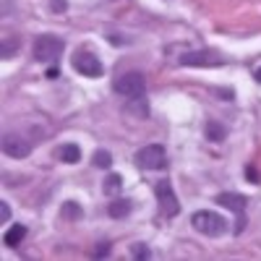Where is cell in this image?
Instances as JSON below:
<instances>
[{
  "label": "cell",
  "instance_id": "1",
  "mask_svg": "<svg viewBox=\"0 0 261 261\" xmlns=\"http://www.w3.org/2000/svg\"><path fill=\"white\" fill-rule=\"evenodd\" d=\"M191 225L196 232H201L206 238H220L227 232V220L222 214H217V212H209V209H201V212H193L191 217Z\"/></svg>",
  "mask_w": 261,
  "mask_h": 261
},
{
  "label": "cell",
  "instance_id": "2",
  "mask_svg": "<svg viewBox=\"0 0 261 261\" xmlns=\"http://www.w3.org/2000/svg\"><path fill=\"white\" fill-rule=\"evenodd\" d=\"M113 89L123 97H130V99H141L144 97V89H146V81H144V73L139 71H128V73H120L115 81H113Z\"/></svg>",
  "mask_w": 261,
  "mask_h": 261
},
{
  "label": "cell",
  "instance_id": "3",
  "mask_svg": "<svg viewBox=\"0 0 261 261\" xmlns=\"http://www.w3.org/2000/svg\"><path fill=\"white\" fill-rule=\"evenodd\" d=\"M63 39L60 37H53V34H42L34 39V58L39 63H55L60 55H63Z\"/></svg>",
  "mask_w": 261,
  "mask_h": 261
},
{
  "label": "cell",
  "instance_id": "4",
  "mask_svg": "<svg viewBox=\"0 0 261 261\" xmlns=\"http://www.w3.org/2000/svg\"><path fill=\"white\" fill-rule=\"evenodd\" d=\"M136 165L141 170H165L167 167V154L162 144H149L136 151Z\"/></svg>",
  "mask_w": 261,
  "mask_h": 261
},
{
  "label": "cell",
  "instance_id": "5",
  "mask_svg": "<svg viewBox=\"0 0 261 261\" xmlns=\"http://www.w3.org/2000/svg\"><path fill=\"white\" fill-rule=\"evenodd\" d=\"M217 204L235 212V217H238L235 232H243V227H246V204H248L246 196H241V193H220L217 196Z\"/></svg>",
  "mask_w": 261,
  "mask_h": 261
},
{
  "label": "cell",
  "instance_id": "6",
  "mask_svg": "<svg viewBox=\"0 0 261 261\" xmlns=\"http://www.w3.org/2000/svg\"><path fill=\"white\" fill-rule=\"evenodd\" d=\"M154 193H157V201H160V212L165 217H178L180 204H178V196H175V191H172V186L167 180H160L154 186Z\"/></svg>",
  "mask_w": 261,
  "mask_h": 261
},
{
  "label": "cell",
  "instance_id": "7",
  "mask_svg": "<svg viewBox=\"0 0 261 261\" xmlns=\"http://www.w3.org/2000/svg\"><path fill=\"white\" fill-rule=\"evenodd\" d=\"M71 63H73V71L81 73V76H89V79L102 76V63H99V58H94L92 53H86V50H79Z\"/></svg>",
  "mask_w": 261,
  "mask_h": 261
},
{
  "label": "cell",
  "instance_id": "8",
  "mask_svg": "<svg viewBox=\"0 0 261 261\" xmlns=\"http://www.w3.org/2000/svg\"><path fill=\"white\" fill-rule=\"evenodd\" d=\"M3 151L13 160H24L32 154V141H27L21 134H8L3 136Z\"/></svg>",
  "mask_w": 261,
  "mask_h": 261
},
{
  "label": "cell",
  "instance_id": "9",
  "mask_svg": "<svg viewBox=\"0 0 261 261\" xmlns=\"http://www.w3.org/2000/svg\"><path fill=\"white\" fill-rule=\"evenodd\" d=\"M225 60L217 55V53H209V50H196V53H186L180 58V65H193V68H214V65H222Z\"/></svg>",
  "mask_w": 261,
  "mask_h": 261
},
{
  "label": "cell",
  "instance_id": "10",
  "mask_svg": "<svg viewBox=\"0 0 261 261\" xmlns=\"http://www.w3.org/2000/svg\"><path fill=\"white\" fill-rule=\"evenodd\" d=\"M27 238V227L24 225H11L8 230H6V235H3V246H8V248H16V246H21V241Z\"/></svg>",
  "mask_w": 261,
  "mask_h": 261
},
{
  "label": "cell",
  "instance_id": "11",
  "mask_svg": "<svg viewBox=\"0 0 261 261\" xmlns=\"http://www.w3.org/2000/svg\"><path fill=\"white\" fill-rule=\"evenodd\" d=\"M58 160L65 162V165H76V162L81 160V149H79L76 144H63V146L58 149Z\"/></svg>",
  "mask_w": 261,
  "mask_h": 261
},
{
  "label": "cell",
  "instance_id": "12",
  "mask_svg": "<svg viewBox=\"0 0 261 261\" xmlns=\"http://www.w3.org/2000/svg\"><path fill=\"white\" fill-rule=\"evenodd\" d=\"M130 209H134V204H130L128 199H118V201H113V204H107V214L115 217V220H120V217H128Z\"/></svg>",
  "mask_w": 261,
  "mask_h": 261
},
{
  "label": "cell",
  "instance_id": "13",
  "mask_svg": "<svg viewBox=\"0 0 261 261\" xmlns=\"http://www.w3.org/2000/svg\"><path fill=\"white\" fill-rule=\"evenodd\" d=\"M120 186H123V178L118 175V172H110V175L105 178V183H102V191H105L107 196H113V193L120 191Z\"/></svg>",
  "mask_w": 261,
  "mask_h": 261
},
{
  "label": "cell",
  "instance_id": "14",
  "mask_svg": "<svg viewBox=\"0 0 261 261\" xmlns=\"http://www.w3.org/2000/svg\"><path fill=\"white\" fill-rule=\"evenodd\" d=\"M206 139H209V141H225V128H222L220 123L209 120V125H206Z\"/></svg>",
  "mask_w": 261,
  "mask_h": 261
},
{
  "label": "cell",
  "instance_id": "15",
  "mask_svg": "<svg viewBox=\"0 0 261 261\" xmlns=\"http://www.w3.org/2000/svg\"><path fill=\"white\" fill-rule=\"evenodd\" d=\"M92 162H94V167H110L113 165V154H110V151H105V149H97L94 151V157H92Z\"/></svg>",
  "mask_w": 261,
  "mask_h": 261
},
{
  "label": "cell",
  "instance_id": "16",
  "mask_svg": "<svg viewBox=\"0 0 261 261\" xmlns=\"http://www.w3.org/2000/svg\"><path fill=\"white\" fill-rule=\"evenodd\" d=\"M60 214L65 217V220H79V217H81V209H79L76 201H65L63 209H60Z\"/></svg>",
  "mask_w": 261,
  "mask_h": 261
},
{
  "label": "cell",
  "instance_id": "17",
  "mask_svg": "<svg viewBox=\"0 0 261 261\" xmlns=\"http://www.w3.org/2000/svg\"><path fill=\"white\" fill-rule=\"evenodd\" d=\"M134 256H136V258H149V256H151V251H149L146 246H141V243H139V246H134Z\"/></svg>",
  "mask_w": 261,
  "mask_h": 261
},
{
  "label": "cell",
  "instance_id": "18",
  "mask_svg": "<svg viewBox=\"0 0 261 261\" xmlns=\"http://www.w3.org/2000/svg\"><path fill=\"white\" fill-rule=\"evenodd\" d=\"M0 217H3V222H8V220H11V209H8V204H6V201H0Z\"/></svg>",
  "mask_w": 261,
  "mask_h": 261
},
{
  "label": "cell",
  "instance_id": "19",
  "mask_svg": "<svg viewBox=\"0 0 261 261\" xmlns=\"http://www.w3.org/2000/svg\"><path fill=\"white\" fill-rule=\"evenodd\" d=\"M65 8H68L65 0H53V11H65Z\"/></svg>",
  "mask_w": 261,
  "mask_h": 261
},
{
  "label": "cell",
  "instance_id": "20",
  "mask_svg": "<svg viewBox=\"0 0 261 261\" xmlns=\"http://www.w3.org/2000/svg\"><path fill=\"white\" fill-rule=\"evenodd\" d=\"M246 178H248V180H253V183H256V180H258V172H256V170H253V167H246Z\"/></svg>",
  "mask_w": 261,
  "mask_h": 261
},
{
  "label": "cell",
  "instance_id": "21",
  "mask_svg": "<svg viewBox=\"0 0 261 261\" xmlns=\"http://www.w3.org/2000/svg\"><path fill=\"white\" fill-rule=\"evenodd\" d=\"M107 253H110V246H107V243H102V246L97 248V256H107Z\"/></svg>",
  "mask_w": 261,
  "mask_h": 261
},
{
  "label": "cell",
  "instance_id": "22",
  "mask_svg": "<svg viewBox=\"0 0 261 261\" xmlns=\"http://www.w3.org/2000/svg\"><path fill=\"white\" fill-rule=\"evenodd\" d=\"M253 79H256V81H258V84H261V68H258V71H256V73H253Z\"/></svg>",
  "mask_w": 261,
  "mask_h": 261
}]
</instances>
